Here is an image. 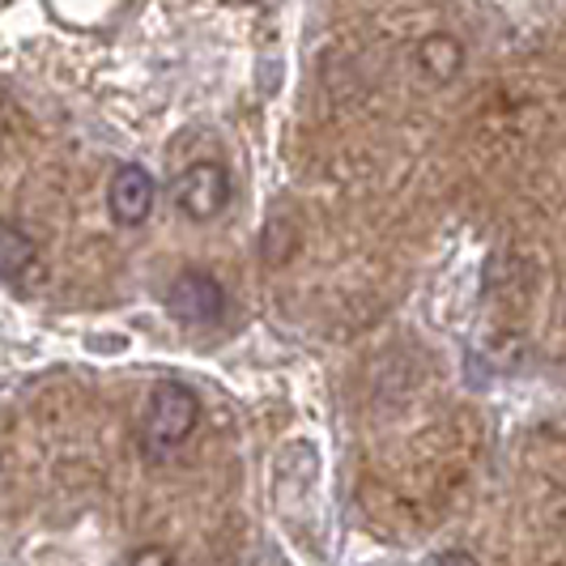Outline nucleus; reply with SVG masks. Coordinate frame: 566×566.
I'll return each instance as SVG.
<instances>
[{
    "instance_id": "nucleus-1",
    "label": "nucleus",
    "mask_w": 566,
    "mask_h": 566,
    "mask_svg": "<svg viewBox=\"0 0 566 566\" xmlns=\"http://www.w3.org/2000/svg\"><path fill=\"white\" fill-rule=\"evenodd\" d=\"M200 422V397L179 384V379H163L149 400H145V422H142V439L149 455H167L175 452Z\"/></svg>"
},
{
    "instance_id": "nucleus-2",
    "label": "nucleus",
    "mask_w": 566,
    "mask_h": 566,
    "mask_svg": "<svg viewBox=\"0 0 566 566\" xmlns=\"http://www.w3.org/2000/svg\"><path fill=\"white\" fill-rule=\"evenodd\" d=\"M167 307L175 319H184L188 328H209L227 315V290L213 273H200V269H184L175 282H170Z\"/></svg>"
},
{
    "instance_id": "nucleus-5",
    "label": "nucleus",
    "mask_w": 566,
    "mask_h": 566,
    "mask_svg": "<svg viewBox=\"0 0 566 566\" xmlns=\"http://www.w3.org/2000/svg\"><path fill=\"white\" fill-rule=\"evenodd\" d=\"M418 64H422V73L430 82H452L455 73H460V64H464V48H460L455 34L434 30V34H426L422 43H418Z\"/></svg>"
},
{
    "instance_id": "nucleus-6",
    "label": "nucleus",
    "mask_w": 566,
    "mask_h": 566,
    "mask_svg": "<svg viewBox=\"0 0 566 566\" xmlns=\"http://www.w3.org/2000/svg\"><path fill=\"white\" fill-rule=\"evenodd\" d=\"M0 269H4V282L9 285H22V277L39 269V248H34V239H30L22 227H13V222L0 234Z\"/></svg>"
},
{
    "instance_id": "nucleus-8",
    "label": "nucleus",
    "mask_w": 566,
    "mask_h": 566,
    "mask_svg": "<svg viewBox=\"0 0 566 566\" xmlns=\"http://www.w3.org/2000/svg\"><path fill=\"white\" fill-rule=\"evenodd\" d=\"M434 566H478V558H473V554H464V549H448Z\"/></svg>"
},
{
    "instance_id": "nucleus-7",
    "label": "nucleus",
    "mask_w": 566,
    "mask_h": 566,
    "mask_svg": "<svg viewBox=\"0 0 566 566\" xmlns=\"http://www.w3.org/2000/svg\"><path fill=\"white\" fill-rule=\"evenodd\" d=\"M128 566H175V554L163 549V545H142V549L128 558Z\"/></svg>"
},
{
    "instance_id": "nucleus-4",
    "label": "nucleus",
    "mask_w": 566,
    "mask_h": 566,
    "mask_svg": "<svg viewBox=\"0 0 566 566\" xmlns=\"http://www.w3.org/2000/svg\"><path fill=\"white\" fill-rule=\"evenodd\" d=\"M154 197H158V188H154V175L145 167H119L112 175V188H107V209H112V218L119 227H142L145 218H149V209H154Z\"/></svg>"
},
{
    "instance_id": "nucleus-3",
    "label": "nucleus",
    "mask_w": 566,
    "mask_h": 566,
    "mask_svg": "<svg viewBox=\"0 0 566 566\" xmlns=\"http://www.w3.org/2000/svg\"><path fill=\"white\" fill-rule=\"evenodd\" d=\"M175 205L192 222H213L230 205V175L222 163H192L175 179Z\"/></svg>"
}]
</instances>
